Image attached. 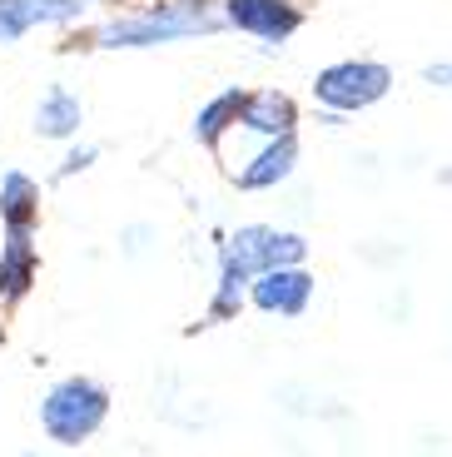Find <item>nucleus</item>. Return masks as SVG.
Masks as SVG:
<instances>
[{
	"label": "nucleus",
	"instance_id": "nucleus-1",
	"mask_svg": "<svg viewBox=\"0 0 452 457\" xmlns=\"http://www.w3.org/2000/svg\"><path fill=\"white\" fill-rule=\"evenodd\" d=\"M224 15L209 0H164L159 11L130 15V21H110L95 46L100 50H145V46H170V40H189V35H209L219 30Z\"/></svg>",
	"mask_w": 452,
	"mask_h": 457
},
{
	"label": "nucleus",
	"instance_id": "nucleus-14",
	"mask_svg": "<svg viewBox=\"0 0 452 457\" xmlns=\"http://www.w3.org/2000/svg\"><path fill=\"white\" fill-rule=\"evenodd\" d=\"M244 284H254V274L224 249V263H219V294H214V309H209V313H214V319L239 313V303H244Z\"/></svg>",
	"mask_w": 452,
	"mask_h": 457
},
{
	"label": "nucleus",
	"instance_id": "nucleus-9",
	"mask_svg": "<svg viewBox=\"0 0 452 457\" xmlns=\"http://www.w3.org/2000/svg\"><path fill=\"white\" fill-rule=\"evenodd\" d=\"M294 164H298V139L294 135L269 139L264 154H254V164H244L239 189H273V184H283L289 174H294Z\"/></svg>",
	"mask_w": 452,
	"mask_h": 457
},
{
	"label": "nucleus",
	"instance_id": "nucleus-11",
	"mask_svg": "<svg viewBox=\"0 0 452 457\" xmlns=\"http://www.w3.org/2000/svg\"><path fill=\"white\" fill-rule=\"evenodd\" d=\"M0 219H5V234H30L35 224V179L21 170H11L0 179Z\"/></svg>",
	"mask_w": 452,
	"mask_h": 457
},
{
	"label": "nucleus",
	"instance_id": "nucleus-8",
	"mask_svg": "<svg viewBox=\"0 0 452 457\" xmlns=\"http://www.w3.org/2000/svg\"><path fill=\"white\" fill-rule=\"evenodd\" d=\"M294 100L283 90H259V95H249L244 100V114H239V125L244 129H254V135H264V139H283V135H294Z\"/></svg>",
	"mask_w": 452,
	"mask_h": 457
},
{
	"label": "nucleus",
	"instance_id": "nucleus-16",
	"mask_svg": "<svg viewBox=\"0 0 452 457\" xmlns=\"http://www.w3.org/2000/svg\"><path fill=\"white\" fill-rule=\"evenodd\" d=\"M428 80H432V85H448V90H452V60H438V65H428Z\"/></svg>",
	"mask_w": 452,
	"mask_h": 457
},
{
	"label": "nucleus",
	"instance_id": "nucleus-2",
	"mask_svg": "<svg viewBox=\"0 0 452 457\" xmlns=\"http://www.w3.org/2000/svg\"><path fill=\"white\" fill-rule=\"evenodd\" d=\"M110 418V393L95 383V378H65L46 393L40 403V428H46L50 443L60 447H80L100 433V423Z\"/></svg>",
	"mask_w": 452,
	"mask_h": 457
},
{
	"label": "nucleus",
	"instance_id": "nucleus-10",
	"mask_svg": "<svg viewBox=\"0 0 452 457\" xmlns=\"http://www.w3.org/2000/svg\"><path fill=\"white\" fill-rule=\"evenodd\" d=\"M35 278V253H30V234H5V253H0V298L15 303L25 298Z\"/></svg>",
	"mask_w": 452,
	"mask_h": 457
},
{
	"label": "nucleus",
	"instance_id": "nucleus-12",
	"mask_svg": "<svg viewBox=\"0 0 452 457\" xmlns=\"http://www.w3.org/2000/svg\"><path fill=\"white\" fill-rule=\"evenodd\" d=\"M80 129V100L70 90H50L35 104V135L40 139H70Z\"/></svg>",
	"mask_w": 452,
	"mask_h": 457
},
{
	"label": "nucleus",
	"instance_id": "nucleus-7",
	"mask_svg": "<svg viewBox=\"0 0 452 457\" xmlns=\"http://www.w3.org/2000/svg\"><path fill=\"white\" fill-rule=\"evenodd\" d=\"M80 11H85V0H0V46L21 40L35 25L75 21Z\"/></svg>",
	"mask_w": 452,
	"mask_h": 457
},
{
	"label": "nucleus",
	"instance_id": "nucleus-15",
	"mask_svg": "<svg viewBox=\"0 0 452 457\" xmlns=\"http://www.w3.org/2000/svg\"><path fill=\"white\" fill-rule=\"evenodd\" d=\"M90 164H95V149H75V154L60 164V179H65V174H75V170H90Z\"/></svg>",
	"mask_w": 452,
	"mask_h": 457
},
{
	"label": "nucleus",
	"instance_id": "nucleus-4",
	"mask_svg": "<svg viewBox=\"0 0 452 457\" xmlns=\"http://www.w3.org/2000/svg\"><path fill=\"white\" fill-rule=\"evenodd\" d=\"M224 249L259 278V274H269V269H294V263H304L308 244L298 239V234H283V228L249 224V228H239L234 244H224Z\"/></svg>",
	"mask_w": 452,
	"mask_h": 457
},
{
	"label": "nucleus",
	"instance_id": "nucleus-5",
	"mask_svg": "<svg viewBox=\"0 0 452 457\" xmlns=\"http://www.w3.org/2000/svg\"><path fill=\"white\" fill-rule=\"evenodd\" d=\"M249 298L259 313H273V319H304V309L314 303V274L304 263L294 269H269L249 284Z\"/></svg>",
	"mask_w": 452,
	"mask_h": 457
},
{
	"label": "nucleus",
	"instance_id": "nucleus-3",
	"mask_svg": "<svg viewBox=\"0 0 452 457\" xmlns=\"http://www.w3.org/2000/svg\"><path fill=\"white\" fill-rule=\"evenodd\" d=\"M388 85H393V70L378 65V60H339V65L318 70L314 95H318L323 110L353 114V110H368V104L383 100Z\"/></svg>",
	"mask_w": 452,
	"mask_h": 457
},
{
	"label": "nucleus",
	"instance_id": "nucleus-13",
	"mask_svg": "<svg viewBox=\"0 0 452 457\" xmlns=\"http://www.w3.org/2000/svg\"><path fill=\"white\" fill-rule=\"evenodd\" d=\"M244 100H249L244 90H224V95H214V100H209L199 114H194V139L214 145V139L224 135L229 125H234L239 114H244Z\"/></svg>",
	"mask_w": 452,
	"mask_h": 457
},
{
	"label": "nucleus",
	"instance_id": "nucleus-6",
	"mask_svg": "<svg viewBox=\"0 0 452 457\" xmlns=\"http://www.w3.org/2000/svg\"><path fill=\"white\" fill-rule=\"evenodd\" d=\"M224 21L259 40H289L304 25V11L294 0H224Z\"/></svg>",
	"mask_w": 452,
	"mask_h": 457
}]
</instances>
